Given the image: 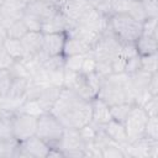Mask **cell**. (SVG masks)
Instances as JSON below:
<instances>
[{
    "instance_id": "6da1fadb",
    "label": "cell",
    "mask_w": 158,
    "mask_h": 158,
    "mask_svg": "<svg viewBox=\"0 0 158 158\" xmlns=\"http://www.w3.org/2000/svg\"><path fill=\"white\" fill-rule=\"evenodd\" d=\"M65 128H80L91 121V101L62 88L51 111Z\"/></svg>"
},
{
    "instance_id": "7a4b0ae2",
    "label": "cell",
    "mask_w": 158,
    "mask_h": 158,
    "mask_svg": "<svg viewBox=\"0 0 158 158\" xmlns=\"http://www.w3.org/2000/svg\"><path fill=\"white\" fill-rule=\"evenodd\" d=\"M109 28L121 43H135L142 35V22L127 14H114L109 17Z\"/></svg>"
},
{
    "instance_id": "3957f363",
    "label": "cell",
    "mask_w": 158,
    "mask_h": 158,
    "mask_svg": "<svg viewBox=\"0 0 158 158\" xmlns=\"http://www.w3.org/2000/svg\"><path fill=\"white\" fill-rule=\"evenodd\" d=\"M63 131H64V126L51 112H44L37 117L36 136L43 139L48 146L57 147L63 135Z\"/></svg>"
},
{
    "instance_id": "277c9868",
    "label": "cell",
    "mask_w": 158,
    "mask_h": 158,
    "mask_svg": "<svg viewBox=\"0 0 158 158\" xmlns=\"http://www.w3.org/2000/svg\"><path fill=\"white\" fill-rule=\"evenodd\" d=\"M63 77H64V56H54L48 57L41 69L31 78L41 81H46L54 86H63Z\"/></svg>"
},
{
    "instance_id": "5b68a950",
    "label": "cell",
    "mask_w": 158,
    "mask_h": 158,
    "mask_svg": "<svg viewBox=\"0 0 158 158\" xmlns=\"http://www.w3.org/2000/svg\"><path fill=\"white\" fill-rule=\"evenodd\" d=\"M122 43L117 40V37L107 28L104 33H101L100 38L93 47V54L98 62L110 63L120 54Z\"/></svg>"
},
{
    "instance_id": "8992f818",
    "label": "cell",
    "mask_w": 158,
    "mask_h": 158,
    "mask_svg": "<svg viewBox=\"0 0 158 158\" xmlns=\"http://www.w3.org/2000/svg\"><path fill=\"white\" fill-rule=\"evenodd\" d=\"M57 147L63 152L64 157H74V158L85 157V153H84L85 142L77 128L64 127L63 135Z\"/></svg>"
},
{
    "instance_id": "52a82bcc",
    "label": "cell",
    "mask_w": 158,
    "mask_h": 158,
    "mask_svg": "<svg viewBox=\"0 0 158 158\" xmlns=\"http://www.w3.org/2000/svg\"><path fill=\"white\" fill-rule=\"evenodd\" d=\"M147 120H148V115L144 112V110L141 106L133 104L130 114L123 121L128 142H132L135 139L143 137Z\"/></svg>"
},
{
    "instance_id": "ba28073f",
    "label": "cell",
    "mask_w": 158,
    "mask_h": 158,
    "mask_svg": "<svg viewBox=\"0 0 158 158\" xmlns=\"http://www.w3.org/2000/svg\"><path fill=\"white\" fill-rule=\"evenodd\" d=\"M11 128H12V137L17 142H21L36 135L37 117L21 111H16L11 117Z\"/></svg>"
},
{
    "instance_id": "9c48e42d",
    "label": "cell",
    "mask_w": 158,
    "mask_h": 158,
    "mask_svg": "<svg viewBox=\"0 0 158 158\" xmlns=\"http://www.w3.org/2000/svg\"><path fill=\"white\" fill-rule=\"evenodd\" d=\"M126 157L135 158H157L158 157V139H152L146 136L127 142L122 146Z\"/></svg>"
},
{
    "instance_id": "30bf717a",
    "label": "cell",
    "mask_w": 158,
    "mask_h": 158,
    "mask_svg": "<svg viewBox=\"0 0 158 158\" xmlns=\"http://www.w3.org/2000/svg\"><path fill=\"white\" fill-rule=\"evenodd\" d=\"M51 146H48L43 139L38 136L33 135L17 144L16 157H26V158H46L48 154Z\"/></svg>"
},
{
    "instance_id": "8fae6325",
    "label": "cell",
    "mask_w": 158,
    "mask_h": 158,
    "mask_svg": "<svg viewBox=\"0 0 158 158\" xmlns=\"http://www.w3.org/2000/svg\"><path fill=\"white\" fill-rule=\"evenodd\" d=\"M26 6L27 5L20 0H4L0 6V23L9 27L14 21L22 19Z\"/></svg>"
},
{
    "instance_id": "7c38bea8",
    "label": "cell",
    "mask_w": 158,
    "mask_h": 158,
    "mask_svg": "<svg viewBox=\"0 0 158 158\" xmlns=\"http://www.w3.org/2000/svg\"><path fill=\"white\" fill-rule=\"evenodd\" d=\"M77 23H80V25L101 35L109 28V16H106L91 7Z\"/></svg>"
},
{
    "instance_id": "4fadbf2b",
    "label": "cell",
    "mask_w": 158,
    "mask_h": 158,
    "mask_svg": "<svg viewBox=\"0 0 158 158\" xmlns=\"http://www.w3.org/2000/svg\"><path fill=\"white\" fill-rule=\"evenodd\" d=\"M65 33H43L42 52L47 57L60 56L65 42Z\"/></svg>"
},
{
    "instance_id": "5bb4252c",
    "label": "cell",
    "mask_w": 158,
    "mask_h": 158,
    "mask_svg": "<svg viewBox=\"0 0 158 158\" xmlns=\"http://www.w3.org/2000/svg\"><path fill=\"white\" fill-rule=\"evenodd\" d=\"M90 9L89 0H68L60 11L70 22H78Z\"/></svg>"
},
{
    "instance_id": "9a60e30c",
    "label": "cell",
    "mask_w": 158,
    "mask_h": 158,
    "mask_svg": "<svg viewBox=\"0 0 158 158\" xmlns=\"http://www.w3.org/2000/svg\"><path fill=\"white\" fill-rule=\"evenodd\" d=\"M25 11L35 15L43 22V21L51 19L52 16H54L59 10L49 0H35L26 6Z\"/></svg>"
},
{
    "instance_id": "2e32d148",
    "label": "cell",
    "mask_w": 158,
    "mask_h": 158,
    "mask_svg": "<svg viewBox=\"0 0 158 158\" xmlns=\"http://www.w3.org/2000/svg\"><path fill=\"white\" fill-rule=\"evenodd\" d=\"M73 22H70L64 14L59 10L54 16L42 22L41 32L42 33H65L69 26Z\"/></svg>"
},
{
    "instance_id": "e0dca14e",
    "label": "cell",
    "mask_w": 158,
    "mask_h": 158,
    "mask_svg": "<svg viewBox=\"0 0 158 158\" xmlns=\"http://www.w3.org/2000/svg\"><path fill=\"white\" fill-rule=\"evenodd\" d=\"M65 35L68 37H74V38L81 40L85 43L90 44L91 47L95 46V43L98 42V40L101 36L100 33H98V32H95V31H93V30H90V28H88V27H85L80 23H77V22H73L69 26Z\"/></svg>"
},
{
    "instance_id": "ac0fdd59",
    "label": "cell",
    "mask_w": 158,
    "mask_h": 158,
    "mask_svg": "<svg viewBox=\"0 0 158 158\" xmlns=\"http://www.w3.org/2000/svg\"><path fill=\"white\" fill-rule=\"evenodd\" d=\"M90 101H91V122L93 123L98 126H104L110 120H112L110 106L105 101H102L98 96L91 99Z\"/></svg>"
},
{
    "instance_id": "d6986e66",
    "label": "cell",
    "mask_w": 158,
    "mask_h": 158,
    "mask_svg": "<svg viewBox=\"0 0 158 158\" xmlns=\"http://www.w3.org/2000/svg\"><path fill=\"white\" fill-rule=\"evenodd\" d=\"M22 46L25 48L26 56L27 54H36L42 52V43H43V33L40 31H28L21 38Z\"/></svg>"
},
{
    "instance_id": "ffe728a7",
    "label": "cell",
    "mask_w": 158,
    "mask_h": 158,
    "mask_svg": "<svg viewBox=\"0 0 158 158\" xmlns=\"http://www.w3.org/2000/svg\"><path fill=\"white\" fill-rule=\"evenodd\" d=\"M102 130L105 131V133L116 143L123 146L128 142L127 135H126V130L122 122H118L116 120H110L107 123H105L102 126Z\"/></svg>"
},
{
    "instance_id": "44dd1931",
    "label": "cell",
    "mask_w": 158,
    "mask_h": 158,
    "mask_svg": "<svg viewBox=\"0 0 158 158\" xmlns=\"http://www.w3.org/2000/svg\"><path fill=\"white\" fill-rule=\"evenodd\" d=\"M67 36V35H65ZM90 51H93V47L88 43H85L81 40L74 38V37H65L64 47H63V56H75V54H86Z\"/></svg>"
},
{
    "instance_id": "7402d4cb",
    "label": "cell",
    "mask_w": 158,
    "mask_h": 158,
    "mask_svg": "<svg viewBox=\"0 0 158 158\" xmlns=\"http://www.w3.org/2000/svg\"><path fill=\"white\" fill-rule=\"evenodd\" d=\"M60 90H62L60 86L48 85V86H46L42 90V93L35 100H37V102L40 104V106L42 107V110L44 112H49L51 109H52V106H53V104L56 102V100H57Z\"/></svg>"
},
{
    "instance_id": "603a6c76",
    "label": "cell",
    "mask_w": 158,
    "mask_h": 158,
    "mask_svg": "<svg viewBox=\"0 0 158 158\" xmlns=\"http://www.w3.org/2000/svg\"><path fill=\"white\" fill-rule=\"evenodd\" d=\"M135 47L139 56H148L153 53H158V40L141 35L138 40L135 42Z\"/></svg>"
},
{
    "instance_id": "cb8c5ba5",
    "label": "cell",
    "mask_w": 158,
    "mask_h": 158,
    "mask_svg": "<svg viewBox=\"0 0 158 158\" xmlns=\"http://www.w3.org/2000/svg\"><path fill=\"white\" fill-rule=\"evenodd\" d=\"M130 75V81L133 86V89L136 90V94L138 91H142V90H147V85H148V81L152 77V73H148L146 70H142V69H138Z\"/></svg>"
},
{
    "instance_id": "d4e9b609",
    "label": "cell",
    "mask_w": 158,
    "mask_h": 158,
    "mask_svg": "<svg viewBox=\"0 0 158 158\" xmlns=\"http://www.w3.org/2000/svg\"><path fill=\"white\" fill-rule=\"evenodd\" d=\"M2 46L5 47V49L7 51V53H9L15 60H20V59H22V58L26 56V52H25V48H23V46H22L21 40L7 37V38L5 40V42L2 43Z\"/></svg>"
},
{
    "instance_id": "484cf974",
    "label": "cell",
    "mask_w": 158,
    "mask_h": 158,
    "mask_svg": "<svg viewBox=\"0 0 158 158\" xmlns=\"http://www.w3.org/2000/svg\"><path fill=\"white\" fill-rule=\"evenodd\" d=\"M30 78H14L10 91L6 96H10L12 99H21L25 100V94L30 83Z\"/></svg>"
},
{
    "instance_id": "4316f807",
    "label": "cell",
    "mask_w": 158,
    "mask_h": 158,
    "mask_svg": "<svg viewBox=\"0 0 158 158\" xmlns=\"http://www.w3.org/2000/svg\"><path fill=\"white\" fill-rule=\"evenodd\" d=\"M132 106H133V104H131V102H122V104L110 106V112H111L112 120H116V121L123 123V121L127 117V115L130 114Z\"/></svg>"
},
{
    "instance_id": "83f0119b",
    "label": "cell",
    "mask_w": 158,
    "mask_h": 158,
    "mask_svg": "<svg viewBox=\"0 0 158 158\" xmlns=\"http://www.w3.org/2000/svg\"><path fill=\"white\" fill-rule=\"evenodd\" d=\"M139 69L148 73H158V53L139 56Z\"/></svg>"
},
{
    "instance_id": "f1b7e54d",
    "label": "cell",
    "mask_w": 158,
    "mask_h": 158,
    "mask_svg": "<svg viewBox=\"0 0 158 158\" xmlns=\"http://www.w3.org/2000/svg\"><path fill=\"white\" fill-rule=\"evenodd\" d=\"M14 114L0 110V138H14L11 128V117Z\"/></svg>"
},
{
    "instance_id": "f546056e",
    "label": "cell",
    "mask_w": 158,
    "mask_h": 158,
    "mask_svg": "<svg viewBox=\"0 0 158 158\" xmlns=\"http://www.w3.org/2000/svg\"><path fill=\"white\" fill-rule=\"evenodd\" d=\"M6 31H7V37L21 40L28 32V28L26 27L22 19H20V20L14 21L9 27H6Z\"/></svg>"
},
{
    "instance_id": "4dcf8cb0",
    "label": "cell",
    "mask_w": 158,
    "mask_h": 158,
    "mask_svg": "<svg viewBox=\"0 0 158 158\" xmlns=\"http://www.w3.org/2000/svg\"><path fill=\"white\" fill-rule=\"evenodd\" d=\"M17 144L15 138H0V157H16Z\"/></svg>"
},
{
    "instance_id": "1f68e13d",
    "label": "cell",
    "mask_w": 158,
    "mask_h": 158,
    "mask_svg": "<svg viewBox=\"0 0 158 158\" xmlns=\"http://www.w3.org/2000/svg\"><path fill=\"white\" fill-rule=\"evenodd\" d=\"M19 111L28 114V115H32V116H36V117H38L42 114H44V111L42 110L40 104L35 99H25V101L21 104Z\"/></svg>"
},
{
    "instance_id": "d6a6232c",
    "label": "cell",
    "mask_w": 158,
    "mask_h": 158,
    "mask_svg": "<svg viewBox=\"0 0 158 158\" xmlns=\"http://www.w3.org/2000/svg\"><path fill=\"white\" fill-rule=\"evenodd\" d=\"M101 153H102L104 158H123V157H126L122 146L116 143L115 141H111L109 144H106L101 149Z\"/></svg>"
},
{
    "instance_id": "836d02e7",
    "label": "cell",
    "mask_w": 158,
    "mask_h": 158,
    "mask_svg": "<svg viewBox=\"0 0 158 158\" xmlns=\"http://www.w3.org/2000/svg\"><path fill=\"white\" fill-rule=\"evenodd\" d=\"M127 15H130L132 19H135L138 22H143L147 19L146 12L143 10V6L141 4V0H130Z\"/></svg>"
},
{
    "instance_id": "e575fe53",
    "label": "cell",
    "mask_w": 158,
    "mask_h": 158,
    "mask_svg": "<svg viewBox=\"0 0 158 158\" xmlns=\"http://www.w3.org/2000/svg\"><path fill=\"white\" fill-rule=\"evenodd\" d=\"M142 35L158 40V17H147L142 22Z\"/></svg>"
},
{
    "instance_id": "d590c367",
    "label": "cell",
    "mask_w": 158,
    "mask_h": 158,
    "mask_svg": "<svg viewBox=\"0 0 158 158\" xmlns=\"http://www.w3.org/2000/svg\"><path fill=\"white\" fill-rule=\"evenodd\" d=\"M14 80V75L10 69H0V95L6 96L10 91L11 84Z\"/></svg>"
},
{
    "instance_id": "8d00e7d4",
    "label": "cell",
    "mask_w": 158,
    "mask_h": 158,
    "mask_svg": "<svg viewBox=\"0 0 158 158\" xmlns=\"http://www.w3.org/2000/svg\"><path fill=\"white\" fill-rule=\"evenodd\" d=\"M143 136L152 139H158V116H148Z\"/></svg>"
},
{
    "instance_id": "74e56055",
    "label": "cell",
    "mask_w": 158,
    "mask_h": 158,
    "mask_svg": "<svg viewBox=\"0 0 158 158\" xmlns=\"http://www.w3.org/2000/svg\"><path fill=\"white\" fill-rule=\"evenodd\" d=\"M83 59H84V54L64 57V68H67L69 70H74V72H80Z\"/></svg>"
},
{
    "instance_id": "f35d334b",
    "label": "cell",
    "mask_w": 158,
    "mask_h": 158,
    "mask_svg": "<svg viewBox=\"0 0 158 158\" xmlns=\"http://www.w3.org/2000/svg\"><path fill=\"white\" fill-rule=\"evenodd\" d=\"M96 69V59L93 54V51H90L89 53L84 54V59H83V64H81V68H80V73L86 75L89 73H93L95 72Z\"/></svg>"
},
{
    "instance_id": "ab89813d",
    "label": "cell",
    "mask_w": 158,
    "mask_h": 158,
    "mask_svg": "<svg viewBox=\"0 0 158 158\" xmlns=\"http://www.w3.org/2000/svg\"><path fill=\"white\" fill-rule=\"evenodd\" d=\"M22 21L25 22L26 27L28 28V31H40L41 32V27H42V21L36 17L35 15L25 11L22 15Z\"/></svg>"
},
{
    "instance_id": "60d3db41",
    "label": "cell",
    "mask_w": 158,
    "mask_h": 158,
    "mask_svg": "<svg viewBox=\"0 0 158 158\" xmlns=\"http://www.w3.org/2000/svg\"><path fill=\"white\" fill-rule=\"evenodd\" d=\"M89 4L91 5L93 9L98 10L99 12L106 15V16H111V0H89Z\"/></svg>"
},
{
    "instance_id": "b9f144b4",
    "label": "cell",
    "mask_w": 158,
    "mask_h": 158,
    "mask_svg": "<svg viewBox=\"0 0 158 158\" xmlns=\"http://www.w3.org/2000/svg\"><path fill=\"white\" fill-rule=\"evenodd\" d=\"M141 107L148 116H158V95L151 96Z\"/></svg>"
},
{
    "instance_id": "7bdbcfd3",
    "label": "cell",
    "mask_w": 158,
    "mask_h": 158,
    "mask_svg": "<svg viewBox=\"0 0 158 158\" xmlns=\"http://www.w3.org/2000/svg\"><path fill=\"white\" fill-rule=\"evenodd\" d=\"M9 69L11 72V74L14 75V78H30L31 79L30 73L27 72L25 65L21 63V60H15Z\"/></svg>"
},
{
    "instance_id": "ee69618b",
    "label": "cell",
    "mask_w": 158,
    "mask_h": 158,
    "mask_svg": "<svg viewBox=\"0 0 158 158\" xmlns=\"http://www.w3.org/2000/svg\"><path fill=\"white\" fill-rule=\"evenodd\" d=\"M147 17H158V0H141Z\"/></svg>"
},
{
    "instance_id": "f6af8a7d",
    "label": "cell",
    "mask_w": 158,
    "mask_h": 158,
    "mask_svg": "<svg viewBox=\"0 0 158 158\" xmlns=\"http://www.w3.org/2000/svg\"><path fill=\"white\" fill-rule=\"evenodd\" d=\"M130 0H111V12L114 14H127Z\"/></svg>"
},
{
    "instance_id": "bcb514c9",
    "label": "cell",
    "mask_w": 158,
    "mask_h": 158,
    "mask_svg": "<svg viewBox=\"0 0 158 158\" xmlns=\"http://www.w3.org/2000/svg\"><path fill=\"white\" fill-rule=\"evenodd\" d=\"M14 62H15V59L7 53L5 47L2 44H0V69H9Z\"/></svg>"
},
{
    "instance_id": "7dc6e473",
    "label": "cell",
    "mask_w": 158,
    "mask_h": 158,
    "mask_svg": "<svg viewBox=\"0 0 158 158\" xmlns=\"http://www.w3.org/2000/svg\"><path fill=\"white\" fill-rule=\"evenodd\" d=\"M138 69H139V56L126 59V62H125V73L131 74V73H133Z\"/></svg>"
},
{
    "instance_id": "c3c4849f",
    "label": "cell",
    "mask_w": 158,
    "mask_h": 158,
    "mask_svg": "<svg viewBox=\"0 0 158 158\" xmlns=\"http://www.w3.org/2000/svg\"><path fill=\"white\" fill-rule=\"evenodd\" d=\"M147 91L151 95H158V73H153L148 85H147Z\"/></svg>"
},
{
    "instance_id": "681fc988",
    "label": "cell",
    "mask_w": 158,
    "mask_h": 158,
    "mask_svg": "<svg viewBox=\"0 0 158 158\" xmlns=\"http://www.w3.org/2000/svg\"><path fill=\"white\" fill-rule=\"evenodd\" d=\"M52 157H56V158H64V154H63V152H62L58 147H51L46 158H52Z\"/></svg>"
},
{
    "instance_id": "f907efd6",
    "label": "cell",
    "mask_w": 158,
    "mask_h": 158,
    "mask_svg": "<svg viewBox=\"0 0 158 158\" xmlns=\"http://www.w3.org/2000/svg\"><path fill=\"white\" fill-rule=\"evenodd\" d=\"M7 38V31H6V27L4 25L0 23V44H2L5 42V40Z\"/></svg>"
},
{
    "instance_id": "816d5d0a",
    "label": "cell",
    "mask_w": 158,
    "mask_h": 158,
    "mask_svg": "<svg viewBox=\"0 0 158 158\" xmlns=\"http://www.w3.org/2000/svg\"><path fill=\"white\" fill-rule=\"evenodd\" d=\"M49 1H51V2H52V4H53L58 10H60V9L65 5V2H67L68 0H49Z\"/></svg>"
},
{
    "instance_id": "f5cc1de1",
    "label": "cell",
    "mask_w": 158,
    "mask_h": 158,
    "mask_svg": "<svg viewBox=\"0 0 158 158\" xmlns=\"http://www.w3.org/2000/svg\"><path fill=\"white\" fill-rule=\"evenodd\" d=\"M2 2H4V0H0V6L2 5Z\"/></svg>"
},
{
    "instance_id": "db71d44e",
    "label": "cell",
    "mask_w": 158,
    "mask_h": 158,
    "mask_svg": "<svg viewBox=\"0 0 158 158\" xmlns=\"http://www.w3.org/2000/svg\"><path fill=\"white\" fill-rule=\"evenodd\" d=\"M0 96H1V95H0Z\"/></svg>"
}]
</instances>
